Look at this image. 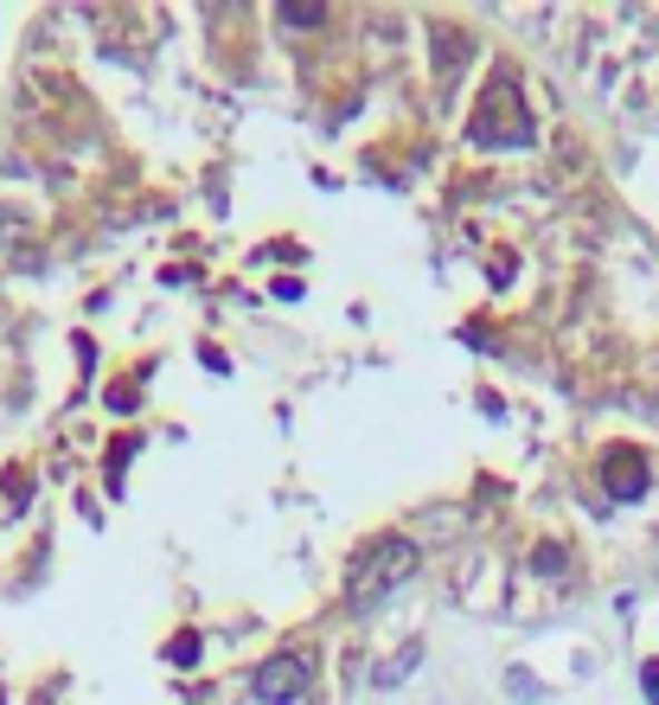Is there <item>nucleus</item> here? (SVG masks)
Masks as SVG:
<instances>
[{
  "label": "nucleus",
  "instance_id": "obj_4",
  "mask_svg": "<svg viewBox=\"0 0 659 705\" xmlns=\"http://www.w3.org/2000/svg\"><path fill=\"white\" fill-rule=\"evenodd\" d=\"M416 660H423V648H404L397 654V660H384V674H378V686H397V679L410 674V667H416Z\"/></svg>",
  "mask_w": 659,
  "mask_h": 705
},
{
  "label": "nucleus",
  "instance_id": "obj_5",
  "mask_svg": "<svg viewBox=\"0 0 659 705\" xmlns=\"http://www.w3.org/2000/svg\"><path fill=\"white\" fill-rule=\"evenodd\" d=\"M640 693H647V705H659V660L640 667Z\"/></svg>",
  "mask_w": 659,
  "mask_h": 705
},
{
  "label": "nucleus",
  "instance_id": "obj_6",
  "mask_svg": "<svg viewBox=\"0 0 659 705\" xmlns=\"http://www.w3.org/2000/svg\"><path fill=\"white\" fill-rule=\"evenodd\" d=\"M282 20H288V27H314V20H321V7H282Z\"/></svg>",
  "mask_w": 659,
  "mask_h": 705
},
{
  "label": "nucleus",
  "instance_id": "obj_2",
  "mask_svg": "<svg viewBox=\"0 0 659 705\" xmlns=\"http://www.w3.org/2000/svg\"><path fill=\"white\" fill-rule=\"evenodd\" d=\"M250 693L263 705H295L307 693V654H276L250 674Z\"/></svg>",
  "mask_w": 659,
  "mask_h": 705
},
{
  "label": "nucleus",
  "instance_id": "obj_1",
  "mask_svg": "<svg viewBox=\"0 0 659 705\" xmlns=\"http://www.w3.org/2000/svg\"><path fill=\"white\" fill-rule=\"evenodd\" d=\"M410 571H416V546L410 539H372V546L358 551L353 577H346V597H353V609H372L397 584H410Z\"/></svg>",
  "mask_w": 659,
  "mask_h": 705
},
{
  "label": "nucleus",
  "instance_id": "obj_3",
  "mask_svg": "<svg viewBox=\"0 0 659 705\" xmlns=\"http://www.w3.org/2000/svg\"><path fill=\"white\" fill-rule=\"evenodd\" d=\"M602 481H609L621 500H640V495H647V469H640L635 449H614L609 462H602Z\"/></svg>",
  "mask_w": 659,
  "mask_h": 705
}]
</instances>
